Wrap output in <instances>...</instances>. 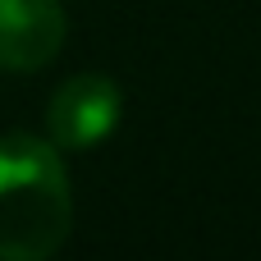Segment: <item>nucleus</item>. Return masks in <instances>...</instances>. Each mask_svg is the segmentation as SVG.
Returning a JSON list of instances; mask_svg holds the SVG:
<instances>
[{
  "instance_id": "obj_1",
  "label": "nucleus",
  "mask_w": 261,
  "mask_h": 261,
  "mask_svg": "<svg viewBox=\"0 0 261 261\" xmlns=\"http://www.w3.org/2000/svg\"><path fill=\"white\" fill-rule=\"evenodd\" d=\"M73 229L60 147L32 133L0 138V261H46Z\"/></svg>"
},
{
  "instance_id": "obj_2",
  "label": "nucleus",
  "mask_w": 261,
  "mask_h": 261,
  "mask_svg": "<svg viewBox=\"0 0 261 261\" xmlns=\"http://www.w3.org/2000/svg\"><path fill=\"white\" fill-rule=\"evenodd\" d=\"M119 115H124V92L115 78L106 73L64 78L46 106L50 142L60 151H92L119 128Z\"/></svg>"
},
{
  "instance_id": "obj_3",
  "label": "nucleus",
  "mask_w": 261,
  "mask_h": 261,
  "mask_svg": "<svg viewBox=\"0 0 261 261\" xmlns=\"http://www.w3.org/2000/svg\"><path fill=\"white\" fill-rule=\"evenodd\" d=\"M64 46L60 0H0V69L37 73Z\"/></svg>"
}]
</instances>
